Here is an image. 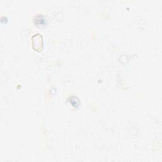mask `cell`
Listing matches in <instances>:
<instances>
[{
	"mask_svg": "<svg viewBox=\"0 0 162 162\" xmlns=\"http://www.w3.org/2000/svg\"><path fill=\"white\" fill-rule=\"evenodd\" d=\"M42 37L39 34L35 35L33 38V48L38 51H40L42 48Z\"/></svg>",
	"mask_w": 162,
	"mask_h": 162,
	"instance_id": "obj_1",
	"label": "cell"
},
{
	"mask_svg": "<svg viewBox=\"0 0 162 162\" xmlns=\"http://www.w3.org/2000/svg\"><path fill=\"white\" fill-rule=\"evenodd\" d=\"M46 23V19L42 15H39L35 19V24L37 26H42L44 25Z\"/></svg>",
	"mask_w": 162,
	"mask_h": 162,
	"instance_id": "obj_2",
	"label": "cell"
}]
</instances>
